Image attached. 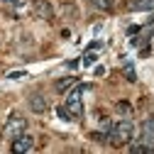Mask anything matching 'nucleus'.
Instances as JSON below:
<instances>
[{
    "label": "nucleus",
    "mask_w": 154,
    "mask_h": 154,
    "mask_svg": "<svg viewBox=\"0 0 154 154\" xmlns=\"http://www.w3.org/2000/svg\"><path fill=\"white\" fill-rule=\"evenodd\" d=\"M10 149H12L15 154H27V152H32V149H34V137L25 132V134H20L17 140H12V142H10Z\"/></svg>",
    "instance_id": "39448f33"
},
{
    "label": "nucleus",
    "mask_w": 154,
    "mask_h": 154,
    "mask_svg": "<svg viewBox=\"0 0 154 154\" xmlns=\"http://www.w3.org/2000/svg\"><path fill=\"white\" fill-rule=\"evenodd\" d=\"M56 112H59V118H61V120H71V115H69V110H66L64 105H61L59 110H56Z\"/></svg>",
    "instance_id": "4468645a"
},
{
    "label": "nucleus",
    "mask_w": 154,
    "mask_h": 154,
    "mask_svg": "<svg viewBox=\"0 0 154 154\" xmlns=\"http://www.w3.org/2000/svg\"><path fill=\"white\" fill-rule=\"evenodd\" d=\"M95 64V54L93 51H86L83 54V66H93Z\"/></svg>",
    "instance_id": "f8f14e48"
},
{
    "label": "nucleus",
    "mask_w": 154,
    "mask_h": 154,
    "mask_svg": "<svg viewBox=\"0 0 154 154\" xmlns=\"http://www.w3.org/2000/svg\"><path fill=\"white\" fill-rule=\"evenodd\" d=\"M88 3H91L95 10H105V12L115 8V0H88Z\"/></svg>",
    "instance_id": "9d476101"
},
{
    "label": "nucleus",
    "mask_w": 154,
    "mask_h": 154,
    "mask_svg": "<svg viewBox=\"0 0 154 154\" xmlns=\"http://www.w3.org/2000/svg\"><path fill=\"white\" fill-rule=\"evenodd\" d=\"M144 144H149V147H154V118H147L144 122H142V137H140Z\"/></svg>",
    "instance_id": "423d86ee"
},
{
    "label": "nucleus",
    "mask_w": 154,
    "mask_h": 154,
    "mask_svg": "<svg viewBox=\"0 0 154 154\" xmlns=\"http://www.w3.org/2000/svg\"><path fill=\"white\" fill-rule=\"evenodd\" d=\"M32 15L37 20H44V22H51L54 20V8L49 0H32Z\"/></svg>",
    "instance_id": "20e7f679"
},
{
    "label": "nucleus",
    "mask_w": 154,
    "mask_h": 154,
    "mask_svg": "<svg viewBox=\"0 0 154 154\" xmlns=\"http://www.w3.org/2000/svg\"><path fill=\"white\" fill-rule=\"evenodd\" d=\"M5 5H12V8H20V5H25V0H3Z\"/></svg>",
    "instance_id": "2eb2a0df"
},
{
    "label": "nucleus",
    "mask_w": 154,
    "mask_h": 154,
    "mask_svg": "<svg viewBox=\"0 0 154 154\" xmlns=\"http://www.w3.org/2000/svg\"><path fill=\"white\" fill-rule=\"evenodd\" d=\"M86 91V86H79L73 93H69V98H66V103H64V108L69 110V115H71V120H81L83 118V103H81V93Z\"/></svg>",
    "instance_id": "7ed1b4c3"
},
{
    "label": "nucleus",
    "mask_w": 154,
    "mask_h": 154,
    "mask_svg": "<svg viewBox=\"0 0 154 154\" xmlns=\"http://www.w3.org/2000/svg\"><path fill=\"white\" fill-rule=\"evenodd\" d=\"M29 110H34V112H47L49 110V103H47V98L42 93L29 95Z\"/></svg>",
    "instance_id": "0eeeda50"
},
{
    "label": "nucleus",
    "mask_w": 154,
    "mask_h": 154,
    "mask_svg": "<svg viewBox=\"0 0 154 154\" xmlns=\"http://www.w3.org/2000/svg\"><path fill=\"white\" fill-rule=\"evenodd\" d=\"M71 86H76V76H66V79H61V81H56V91H59V93L69 91Z\"/></svg>",
    "instance_id": "1a4fd4ad"
},
{
    "label": "nucleus",
    "mask_w": 154,
    "mask_h": 154,
    "mask_svg": "<svg viewBox=\"0 0 154 154\" xmlns=\"http://www.w3.org/2000/svg\"><path fill=\"white\" fill-rule=\"evenodd\" d=\"M134 140V125L132 120H118V122H112L110 130H108V142L112 147H125Z\"/></svg>",
    "instance_id": "f257e3e1"
},
{
    "label": "nucleus",
    "mask_w": 154,
    "mask_h": 154,
    "mask_svg": "<svg viewBox=\"0 0 154 154\" xmlns=\"http://www.w3.org/2000/svg\"><path fill=\"white\" fill-rule=\"evenodd\" d=\"M118 110H120V112H125V115H130V112H132L130 103H118Z\"/></svg>",
    "instance_id": "ddd939ff"
},
{
    "label": "nucleus",
    "mask_w": 154,
    "mask_h": 154,
    "mask_svg": "<svg viewBox=\"0 0 154 154\" xmlns=\"http://www.w3.org/2000/svg\"><path fill=\"white\" fill-rule=\"evenodd\" d=\"M125 76H127V81H130V83H134V81H137V76H134L132 64H125Z\"/></svg>",
    "instance_id": "9b49d317"
},
{
    "label": "nucleus",
    "mask_w": 154,
    "mask_h": 154,
    "mask_svg": "<svg viewBox=\"0 0 154 154\" xmlns=\"http://www.w3.org/2000/svg\"><path fill=\"white\" fill-rule=\"evenodd\" d=\"M25 132H27V120L22 118V115L12 112L10 118H8V122H5V127H3V140L12 142V140H17V137L25 134Z\"/></svg>",
    "instance_id": "f03ea898"
},
{
    "label": "nucleus",
    "mask_w": 154,
    "mask_h": 154,
    "mask_svg": "<svg viewBox=\"0 0 154 154\" xmlns=\"http://www.w3.org/2000/svg\"><path fill=\"white\" fill-rule=\"evenodd\" d=\"M127 8H130V10H134V12H142V10H154V0H132Z\"/></svg>",
    "instance_id": "6e6552de"
}]
</instances>
